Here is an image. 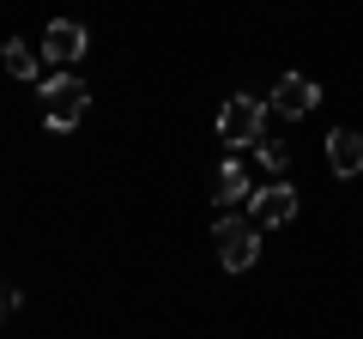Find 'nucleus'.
Returning a JSON list of instances; mask_svg holds the SVG:
<instances>
[{"label":"nucleus","instance_id":"obj_7","mask_svg":"<svg viewBox=\"0 0 363 339\" xmlns=\"http://www.w3.org/2000/svg\"><path fill=\"white\" fill-rule=\"evenodd\" d=\"M327 164H333V176H357L363 170V133L339 128L333 140H327Z\"/></svg>","mask_w":363,"mask_h":339},{"label":"nucleus","instance_id":"obj_4","mask_svg":"<svg viewBox=\"0 0 363 339\" xmlns=\"http://www.w3.org/2000/svg\"><path fill=\"white\" fill-rule=\"evenodd\" d=\"M248 218L260 224V230H279V224H291L297 218V188L291 182H267V188H255V212Z\"/></svg>","mask_w":363,"mask_h":339},{"label":"nucleus","instance_id":"obj_10","mask_svg":"<svg viewBox=\"0 0 363 339\" xmlns=\"http://www.w3.org/2000/svg\"><path fill=\"white\" fill-rule=\"evenodd\" d=\"M255 152H260V164H267L272 176H285V164H291V145H285V140H267V133H260Z\"/></svg>","mask_w":363,"mask_h":339},{"label":"nucleus","instance_id":"obj_8","mask_svg":"<svg viewBox=\"0 0 363 339\" xmlns=\"http://www.w3.org/2000/svg\"><path fill=\"white\" fill-rule=\"evenodd\" d=\"M242 194H248V170L236 164V157H224L218 176H212V200H218V206H236Z\"/></svg>","mask_w":363,"mask_h":339},{"label":"nucleus","instance_id":"obj_9","mask_svg":"<svg viewBox=\"0 0 363 339\" xmlns=\"http://www.w3.org/2000/svg\"><path fill=\"white\" fill-rule=\"evenodd\" d=\"M0 61H6L13 79H43V49H30V43H18V37L0 49Z\"/></svg>","mask_w":363,"mask_h":339},{"label":"nucleus","instance_id":"obj_2","mask_svg":"<svg viewBox=\"0 0 363 339\" xmlns=\"http://www.w3.org/2000/svg\"><path fill=\"white\" fill-rule=\"evenodd\" d=\"M85 104H91V91H85V79H73V73H55V79H43V121L49 128H79V116H85Z\"/></svg>","mask_w":363,"mask_h":339},{"label":"nucleus","instance_id":"obj_3","mask_svg":"<svg viewBox=\"0 0 363 339\" xmlns=\"http://www.w3.org/2000/svg\"><path fill=\"white\" fill-rule=\"evenodd\" d=\"M260 133H267V104H260V97H230V104L218 109V145L242 152V145H255Z\"/></svg>","mask_w":363,"mask_h":339},{"label":"nucleus","instance_id":"obj_1","mask_svg":"<svg viewBox=\"0 0 363 339\" xmlns=\"http://www.w3.org/2000/svg\"><path fill=\"white\" fill-rule=\"evenodd\" d=\"M212 243H218V261L230 267V273H248V267H255V255H260V224L224 212V218L212 224Z\"/></svg>","mask_w":363,"mask_h":339},{"label":"nucleus","instance_id":"obj_5","mask_svg":"<svg viewBox=\"0 0 363 339\" xmlns=\"http://www.w3.org/2000/svg\"><path fill=\"white\" fill-rule=\"evenodd\" d=\"M79 55H85V25H73V18H55V25L43 30V61L73 67Z\"/></svg>","mask_w":363,"mask_h":339},{"label":"nucleus","instance_id":"obj_11","mask_svg":"<svg viewBox=\"0 0 363 339\" xmlns=\"http://www.w3.org/2000/svg\"><path fill=\"white\" fill-rule=\"evenodd\" d=\"M13 309H18V291L6 285V279H0V321H6V315H13Z\"/></svg>","mask_w":363,"mask_h":339},{"label":"nucleus","instance_id":"obj_6","mask_svg":"<svg viewBox=\"0 0 363 339\" xmlns=\"http://www.w3.org/2000/svg\"><path fill=\"white\" fill-rule=\"evenodd\" d=\"M315 104H321V85L303 79V73H285L279 85H272V109H279V116H309Z\"/></svg>","mask_w":363,"mask_h":339}]
</instances>
